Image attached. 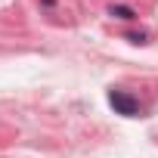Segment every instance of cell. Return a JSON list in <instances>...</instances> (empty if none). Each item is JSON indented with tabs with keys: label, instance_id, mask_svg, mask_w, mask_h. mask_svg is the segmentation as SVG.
Returning <instances> with one entry per match:
<instances>
[{
	"label": "cell",
	"instance_id": "6da1fadb",
	"mask_svg": "<svg viewBox=\"0 0 158 158\" xmlns=\"http://www.w3.org/2000/svg\"><path fill=\"white\" fill-rule=\"evenodd\" d=\"M109 106L115 109V115H124V118H139V99L133 96V93H127V90H109Z\"/></svg>",
	"mask_w": 158,
	"mask_h": 158
},
{
	"label": "cell",
	"instance_id": "7a4b0ae2",
	"mask_svg": "<svg viewBox=\"0 0 158 158\" xmlns=\"http://www.w3.org/2000/svg\"><path fill=\"white\" fill-rule=\"evenodd\" d=\"M109 16H112V19H121V22L139 19V13H136L133 6H124V3H112V6H109Z\"/></svg>",
	"mask_w": 158,
	"mask_h": 158
},
{
	"label": "cell",
	"instance_id": "3957f363",
	"mask_svg": "<svg viewBox=\"0 0 158 158\" xmlns=\"http://www.w3.org/2000/svg\"><path fill=\"white\" fill-rule=\"evenodd\" d=\"M124 40H130V44H146V40H149V34H146V31H127V34H124Z\"/></svg>",
	"mask_w": 158,
	"mask_h": 158
}]
</instances>
